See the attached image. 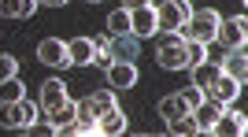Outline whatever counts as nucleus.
Listing matches in <instances>:
<instances>
[{
	"instance_id": "obj_6",
	"label": "nucleus",
	"mask_w": 248,
	"mask_h": 137,
	"mask_svg": "<svg viewBox=\"0 0 248 137\" xmlns=\"http://www.w3.org/2000/svg\"><path fill=\"white\" fill-rule=\"evenodd\" d=\"M37 60H41L45 67H71L67 41H60V37H45V41L37 45Z\"/></svg>"
},
{
	"instance_id": "obj_15",
	"label": "nucleus",
	"mask_w": 248,
	"mask_h": 137,
	"mask_svg": "<svg viewBox=\"0 0 248 137\" xmlns=\"http://www.w3.org/2000/svg\"><path fill=\"white\" fill-rule=\"evenodd\" d=\"M93 52H96V45L89 41V37H71V41H67L71 67H89V63H93Z\"/></svg>"
},
{
	"instance_id": "obj_24",
	"label": "nucleus",
	"mask_w": 248,
	"mask_h": 137,
	"mask_svg": "<svg viewBox=\"0 0 248 137\" xmlns=\"http://www.w3.org/2000/svg\"><path fill=\"white\" fill-rule=\"evenodd\" d=\"M15 74H19V60L8 56V52H0V82H4V78H15Z\"/></svg>"
},
{
	"instance_id": "obj_22",
	"label": "nucleus",
	"mask_w": 248,
	"mask_h": 137,
	"mask_svg": "<svg viewBox=\"0 0 248 137\" xmlns=\"http://www.w3.org/2000/svg\"><path fill=\"white\" fill-rule=\"evenodd\" d=\"M119 33H130V11H111L108 15V37H119Z\"/></svg>"
},
{
	"instance_id": "obj_19",
	"label": "nucleus",
	"mask_w": 248,
	"mask_h": 137,
	"mask_svg": "<svg viewBox=\"0 0 248 137\" xmlns=\"http://www.w3.org/2000/svg\"><path fill=\"white\" fill-rule=\"evenodd\" d=\"M167 134L193 137V134H200V130H197V122H193V115H178V119H167Z\"/></svg>"
},
{
	"instance_id": "obj_33",
	"label": "nucleus",
	"mask_w": 248,
	"mask_h": 137,
	"mask_svg": "<svg viewBox=\"0 0 248 137\" xmlns=\"http://www.w3.org/2000/svg\"><path fill=\"white\" fill-rule=\"evenodd\" d=\"M89 4H96V0H89Z\"/></svg>"
},
{
	"instance_id": "obj_5",
	"label": "nucleus",
	"mask_w": 248,
	"mask_h": 137,
	"mask_svg": "<svg viewBox=\"0 0 248 137\" xmlns=\"http://www.w3.org/2000/svg\"><path fill=\"white\" fill-rule=\"evenodd\" d=\"M248 37V19L245 15H233V19H218V33L215 41L222 45V48H237V45H245Z\"/></svg>"
},
{
	"instance_id": "obj_29",
	"label": "nucleus",
	"mask_w": 248,
	"mask_h": 137,
	"mask_svg": "<svg viewBox=\"0 0 248 137\" xmlns=\"http://www.w3.org/2000/svg\"><path fill=\"white\" fill-rule=\"evenodd\" d=\"M37 8H41V0H19V19H33Z\"/></svg>"
},
{
	"instance_id": "obj_12",
	"label": "nucleus",
	"mask_w": 248,
	"mask_h": 137,
	"mask_svg": "<svg viewBox=\"0 0 248 137\" xmlns=\"http://www.w3.org/2000/svg\"><path fill=\"white\" fill-rule=\"evenodd\" d=\"M67 100H71V96H67V85H63L60 78H48V82L41 85V107L48 111V115H52V111H60Z\"/></svg>"
},
{
	"instance_id": "obj_3",
	"label": "nucleus",
	"mask_w": 248,
	"mask_h": 137,
	"mask_svg": "<svg viewBox=\"0 0 248 137\" xmlns=\"http://www.w3.org/2000/svg\"><path fill=\"white\" fill-rule=\"evenodd\" d=\"M189 15H193V4H189V0H163V4L155 8V26L178 33L189 22Z\"/></svg>"
},
{
	"instance_id": "obj_14",
	"label": "nucleus",
	"mask_w": 248,
	"mask_h": 137,
	"mask_svg": "<svg viewBox=\"0 0 248 137\" xmlns=\"http://www.w3.org/2000/svg\"><path fill=\"white\" fill-rule=\"evenodd\" d=\"M104 74H108V85H111V89H134L137 85V67L123 63V60H115Z\"/></svg>"
},
{
	"instance_id": "obj_26",
	"label": "nucleus",
	"mask_w": 248,
	"mask_h": 137,
	"mask_svg": "<svg viewBox=\"0 0 248 137\" xmlns=\"http://www.w3.org/2000/svg\"><path fill=\"white\" fill-rule=\"evenodd\" d=\"M204 89H197V85H189V89H182V100H186V104H189V111H193V107H197L200 104V100H204Z\"/></svg>"
},
{
	"instance_id": "obj_10",
	"label": "nucleus",
	"mask_w": 248,
	"mask_h": 137,
	"mask_svg": "<svg viewBox=\"0 0 248 137\" xmlns=\"http://www.w3.org/2000/svg\"><path fill=\"white\" fill-rule=\"evenodd\" d=\"M108 52H111V60L134 63L137 52H141V37H134V33H119V37H111V41H108Z\"/></svg>"
},
{
	"instance_id": "obj_25",
	"label": "nucleus",
	"mask_w": 248,
	"mask_h": 137,
	"mask_svg": "<svg viewBox=\"0 0 248 137\" xmlns=\"http://www.w3.org/2000/svg\"><path fill=\"white\" fill-rule=\"evenodd\" d=\"M186 56H189V67L200 63V60H207V45H200V41H186Z\"/></svg>"
},
{
	"instance_id": "obj_32",
	"label": "nucleus",
	"mask_w": 248,
	"mask_h": 137,
	"mask_svg": "<svg viewBox=\"0 0 248 137\" xmlns=\"http://www.w3.org/2000/svg\"><path fill=\"white\" fill-rule=\"evenodd\" d=\"M41 4H48V8H63L67 0H41Z\"/></svg>"
},
{
	"instance_id": "obj_20",
	"label": "nucleus",
	"mask_w": 248,
	"mask_h": 137,
	"mask_svg": "<svg viewBox=\"0 0 248 137\" xmlns=\"http://www.w3.org/2000/svg\"><path fill=\"white\" fill-rule=\"evenodd\" d=\"M85 100H89V107H93L96 115H104L108 107H115V104H119V100H115V89H96V93H89Z\"/></svg>"
},
{
	"instance_id": "obj_4",
	"label": "nucleus",
	"mask_w": 248,
	"mask_h": 137,
	"mask_svg": "<svg viewBox=\"0 0 248 137\" xmlns=\"http://www.w3.org/2000/svg\"><path fill=\"white\" fill-rule=\"evenodd\" d=\"M155 60H159L163 71H189V56H186V41H182V37L163 41L159 52H155Z\"/></svg>"
},
{
	"instance_id": "obj_9",
	"label": "nucleus",
	"mask_w": 248,
	"mask_h": 137,
	"mask_svg": "<svg viewBox=\"0 0 248 137\" xmlns=\"http://www.w3.org/2000/svg\"><path fill=\"white\" fill-rule=\"evenodd\" d=\"M218 67H222V74H230V78H237V82L245 85V78H248V56H245V45H237V48H226V56L218 60Z\"/></svg>"
},
{
	"instance_id": "obj_30",
	"label": "nucleus",
	"mask_w": 248,
	"mask_h": 137,
	"mask_svg": "<svg viewBox=\"0 0 248 137\" xmlns=\"http://www.w3.org/2000/svg\"><path fill=\"white\" fill-rule=\"evenodd\" d=\"M0 15L4 19H19V0H0Z\"/></svg>"
},
{
	"instance_id": "obj_8",
	"label": "nucleus",
	"mask_w": 248,
	"mask_h": 137,
	"mask_svg": "<svg viewBox=\"0 0 248 137\" xmlns=\"http://www.w3.org/2000/svg\"><path fill=\"white\" fill-rule=\"evenodd\" d=\"M222 107H226V104H218V100L204 96V100H200V104L193 107V111H189V115H193V122H197V130H200V134H211V126H215V119L222 115Z\"/></svg>"
},
{
	"instance_id": "obj_23",
	"label": "nucleus",
	"mask_w": 248,
	"mask_h": 137,
	"mask_svg": "<svg viewBox=\"0 0 248 137\" xmlns=\"http://www.w3.org/2000/svg\"><path fill=\"white\" fill-rule=\"evenodd\" d=\"M74 119H78V104H74V100H67V104H63L60 111H52V122H56V134H60L63 126H71Z\"/></svg>"
},
{
	"instance_id": "obj_28",
	"label": "nucleus",
	"mask_w": 248,
	"mask_h": 137,
	"mask_svg": "<svg viewBox=\"0 0 248 137\" xmlns=\"http://www.w3.org/2000/svg\"><path fill=\"white\" fill-rule=\"evenodd\" d=\"M115 60H111V52H108V48H96L93 52V67H100V71H108V67H111Z\"/></svg>"
},
{
	"instance_id": "obj_1",
	"label": "nucleus",
	"mask_w": 248,
	"mask_h": 137,
	"mask_svg": "<svg viewBox=\"0 0 248 137\" xmlns=\"http://www.w3.org/2000/svg\"><path fill=\"white\" fill-rule=\"evenodd\" d=\"M215 33H218V11H193L189 15V22L178 30V37L182 41H200V45H211L215 41Z\"/></svg>"
},
{
	"instance_id": "obj_17",
	"label": "nucleus",
	"mask_w": 248,
	"mask_h": 137,
	"mask_svg": "<svg viewBox=\"0 0 248 137\" xmlns=\"http://www.w3.org/2000/svg\"><path fill=\"white\" fill-rule=\"evenodd\" d=\"M189 71H193V85L207 93V85H211L218 74H222V67H218V60H200V63H193Z\"/></svg>"
},
{
	"instance_id": "obj_21",
	"label": "nucleus",
	"mask_w": 248,
	"mask_h": 137,
	"mask_svg": "<svg viewBox=\"0 0 248 137\" xmlns=\"http://www.w3.org/2000/svg\"><path fill=\"white\" fill-rule=\"evenodd\" d=\"M19 96H26V85L19 82V74L0 82V104H11V100H19Z\"/></svg>"
},
{
	"instance_id": "obj_31",
	"label": "nucleus",
	"mask_w": 248,
	"mask_h": 137,
	"mask_svg": "<svg viewBox=\"0 0 248 137\" xmlns=\"http://www.w3.org/2000/svg\"><path fill=\"white\" fill-rule=\"evenodd\" d=\"M148 0H123V11H134V8H145Z\"/></svg>"
},
{
	"instance_id": "obj_27",
	"label": "nucleus",
	"mask_w": 248,
	"mask_h": 137,
	"mask_svg": "<svg viewBox=\"0 0 248 137\" xmlns=\"http://www.w3.org/2000/svg\"><path fill=\"white\" fill-rule=\"evenodd\" d=\"M30 134H37V137H52V134H56V122H41V119H33V122H30Z\"/></svg>"
},
{
	"instance_id": "obj_18",
	"label": "nucleus",
	"mask_w": 248,
	"mask_h": 137,
	"mask_svg": "<svg viewBox=\"0 0 248 137\" xmlns=\"http://www.w3.org/2000/svg\"><path fill=\"white\" fill-rule=\"evenodd\" d=\"M159 115L163 119H178V115H189V104L182 100V93H167L159 100Z\"/></svg>"
},
{
	"instance_id": "obj_2",
	"label": "nucleus",
	"mask_w": 248,
	"mask_h": 137,
	"mask_svg": "<svg viewBox=\"0 0 248 137\" xmlns=\"http://www.w3.org/2000/svg\"><path fill=\"white\" fill-rule=\"evenodd\" d=\"M37 119V104L30 96H19L11 104H0V126L4 130H30V122Z\"/></svg>"
},
{
	"instance_id": "obj_13",
	"label": "nucleus",
	"mask_w": 248,
	"mask_h": 137,
	"mask_svg": "<svg viewBox=\"0 0 248 137\" xmlns=\"http://www.w3.org/2000/svg\"><path fill=\"white\" fill-rule=\"evenodd\" d=\"M237 93H241V82H237V78H230V74H218L215 82L207 85V96L218 100V104H233Z\"/></svg>"
},
{
	"instance_id": "obj_7",
	"label": "nucleus",
	"mask_w": 248,
	"mask_h": 137,
	"mask_svg": "<svg viewBox=\"0 0 248 137\" xmlns=\"http://www.w3.org/2000/svg\"><path fill=\"white\" fill-rule=\"evenodd\" d=\"M245 130H248V115H245V111H230V107H222V115L215 119L211 134H218V137H241Z\"/></svg>"
},
{
	"instance_id": "obj_16",
	"label": "nucleus",
	"mask_w": 248,
	"mask_h": 137,
	"mask_svg": "<svg viewBox=\"0 0 248 137\" xmlns=\"http://www.w3.org/2000/svg\"><path fill=\"white\" fill-rule=\"evenodd\" d=\"M96 130H100L104 137H115V134H126V115L119 111V104L108 107L104 115H96Z\"/></svg>"
},
{
	"instance_id": "obj_11",
	"label": "nucleus",
	"mask_w": 248,
	"mask_h": 137,
	"mask_svg": "<svg viewBox=\"0 0 248 137\" xmlns=\"http://www.w3.org/2000/svg\"><path fill=\"white\" fill-rule=\"evenodd\" d=\"M130 33H134V37H152V33H159V26H155V8H152V4L130 11Z\"/></svg>"
}]
</instances>
